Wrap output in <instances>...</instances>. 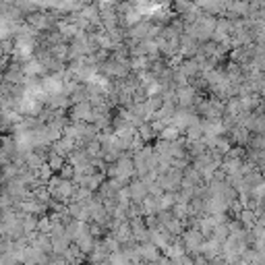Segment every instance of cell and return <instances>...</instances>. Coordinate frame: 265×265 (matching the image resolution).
I'll use <instances>...</instances> for the list:
<instances>
[{
  "label": "cell",
  "mask_w": 265,
  "mask_h": 265,
  "mask_svg": "<svg viewBox=\"0 0 265 265\" xmlns=\"http://www.w3.org/2000/svg\"><path fill=\"white\" fill-rule=\"evenodd\" d=\"M39 226V219L35 215H23V230L25 234H35Z\"/></svg>",
  "instance_id": "cell-16"
},
{
  "label": "cell",
  "mask_w": 265,
  "mask_h": 265,
  "mask_svg": "<svg viewBox=\"0 0 265 265\" xmlns=\"http://www.w3.org/2000/svg\"><path fill=\"white\" fill-rule=\"evenodd\" d=\"M43 71H46V66H43L37 58H29V60L25 62V66H23L25 77H35V75H41Z\"/></svg>",
  "instance_id": "cell-10"
},
{
  "label": "cell",
  "mask_w": 265,
  "mask_h": 265,
  "mask_svg": "<svg viewBox=\"0 0 265 265\" xmlns=\"http://www.w3.org/2000/svg\"><path fill=\"white\" fill-rule=\"evenodd\" d=\"M71 118H73V122H92V118H94V106H92V102L75 104L73 110H71Z\"/></svg>",
  "instance_id": "cell-2"
},
{
  "label": "cell",
  "mask_w": 265,
  "mask_h": 265,
  "mask_svg": "<svg viewBox=\"0 0 265 265\" xmlns=\"http://www.w3.org/2000/svg\"><path fill=\"white\" fill-rule=\"evenodd\" d=\"M160 137H162V141H170V143L181 141V130L176 128V126H166V128L160 132Z\"/></svg>",
  "instance_id": "cell-14"
},
{
  "label": "cell",
  "mask_w": 265,
  "mask_h": 265,
  "mask_svg": "<svg viewBox=\"0 0 265 265\" xmlns=\"http://www.w3.org/2000/svg\"><path fill=\"white\" fill-rule=\"evenodd\" d=\"M52 174H54V170H52V168H50V164L46 162V164H43V166L37 170V179H39L41 183H50V181L54 179Z\"/></svg>",
  "instance_id": "cell-18"
},
{
  "label": "cell",
  "mask_w": 265,
  "mask_h": 265,
  "mask_svg": "<svg viewBox=\"0 0 265 265\" xmlns=\"http://www.w3.org/2000/svg\"><path fill=\"white\" fill-rule=\"evenodd\" d=\"M176 102L185 110H193V104H197L195 98V87L187 85V87H176Z\"/></svg>",
  "instance_id": "cell-3"
},
{
  "label": "cell",
  "mask_w": 265,
  "mask_h": 265,
  "mask_svg": "<svg viewBox=\"0 0 265 265\" xmlns=\"http://www.w3.org/2000/svg\"><path fill=\"white\" fill-rule=\"evenodd\" d=\"M110 263H112V265H130V261L124 257L122 251H120V253H112V255H110Z\"/></svg>",
  "instance_id": "cell-20"
},
{
  "label": "cell",
  "mask_w": 265,
  "mask_h": 265,
  "mask_svg": "<svg viewBox=\"0 0 265 265\" xmlns=\"http://www.w3.org/2000/svg\"><path fill=\"white\" fill-rule=\"evenodd\" d=\"M141 209H143V215H147V217H151V215H158L160 211H162V207H160V199H156V197H147L145 201L141 203Z\"/></svg>",
  "instance_id": "cell-8"
},
{
  "label": "cell",
  "mask_w": 265,
  "mask_h": 265,
  "mask_svg": "<svg viewBox=\"0 0 265 265\" xmlns=\"http://www.w3.org/2000/svg\"><path fill=\"white\" fill-rule=\"evenodd\" d=\"M209 265H215V263H209Z\"/></svg>",
  "instance_id": "cell-22"
},
{
  "label": "cell",
  "mask_w": 265,
  "mask_h": 265,
  "mask_svg": "<svg viewBox=\"0 0 265 265\" xmlns=\"http://www.w3.org/2000/svg\"><path fill=\"white\" fill-rule=\"evenodd\" d=\"M48 164H50V168H52L54 172H60V170L64 168V164H66V162H64V158H60L58 153H54V151H52V156H50Z\"/></svg>",
  "instance_id": "cell-19"
},
{
  "label": "cell",
  "mask_w": 265,
  "mask_h": 265,
  "mask_svg": "<svg viewBox=\"0 0 265 265\" xmlns=\"http://www.w3.org/2000/svg\"><path fill=\"white\" fill-rule=\"evenodd\" d=\"M199 9L207 11L209 17H215V15L226 13V11H228V5H224V3H203V5H199Z\"/></svg>",
  "instance_id": "cell-12"
},
{
  "label": "cell",
  "mask_w": 265,
  "mask_h": 265,
  "mask_svg": "<svg viewBox=\"0 0 265 265\" xmlns=\"http://www.w3.org/2000/svg\"><path fill=\"white\" fill-rule=\"evenodd\" d=\"M230 137H232L234 143H238V145L242 147L245 143H249V130L242 128V126H234V128L230 130Z\"/></svg>",
  "instance_id": "cell-13"
},
{
  "label": "cell",
  "mask_w": 265,
  "mask_h": 265,
  "mask_svg": "<svg viewBox=\"0 0 265 265\" xmlns=\"http://www.w3.org/2000/svg\"><path fill=\"white\" fill-rule=\"evenodd\" d=\"M211 238L213 240H217L219 245H224V242L230 238V232H228V226L226 224H219V226H215V230H213V234H211Z\"/></svg>",
  "instance_id": "cell-15"
},
{
  "label": "cell",
  "mask_w": 265,
  "mask_h": 265,
  "mask_svg": "<svg viewBox=\"0 0 265 265\" xmlns=\"http://www.w3.org/2000/svg\"><path fill=\"white\" fill-rule=\"evenodd\" d=\"M83 257H85V253L77 245H71V249L66 251V255H64V261L69 263V265H81Z\"/></svg>",
  "instance_id": "cell-11"
},
{
  "label": "cell",
  "mask_w": 265,
  "mask_h": 265,
  "mask_svg": "<svg viewBox=\"0 0 265 265\" xmlns=\"http://www.w3.org/2000/svg\"><path fill=\"white\" fill-rule=\"evenodd\" d=\"M222 247H224V245H219L217 240L209 238V240H205V242H203V247H201V255H203L207 261H215L217 257H222Z\"/></svg>",
  "instance_id": "cell-5"
},
{
  "label": "cell",
  "mask_w": 265,
  "mask_h": 265,
  "mask_svg": "<svg viewBox=\"0 0 265 265\" xmlns=\"http://www.w3.org/2000/svg\"><path fill=\"white\" fill-rule=\"evenodd\" d=\"M69 213L73 219L77 222H87V219H92V211L87 205H81V203H71L69 205Z\"/></svg>",
  "instance_id": "cell-7"
},
{
  "label": "cell",
  "mask_w": 265,
  "mask_h": 265,
  "mask_svg": "<svg viewBox=\"0 0 265 265\" xmlns=\"http://www.w3.org/2000/svg\"><path fill=\"white\" fill-rule=\"evenodd\" d=\"M139 137H141L143 141H149L151 137H156V130L151 128V124H143V126L139 128Z\"/></svg>",
  "instance_id": "cell-21"
},
{
  "label": "cell",
  "mask_w": 265,
  "mask_h": 265,
  "mask_svg": "<svg viewBox=\"0 0 265 265\" xmlns=\"http://www.w3.org/2000/svg\"><path fill=\"white\" fill-rule=\"evenodd\" d=\"M183 247H185V245H181V242H172V245L166 249V257L172 259V261L179 259V257H183V255H185V249H183Z\"/></svg>",
  "instance_id": "cell-17"
},
{
  "label": "cell",
  "mask_w": 265,
  "mask_h": 265,
  "mask_svg": "<svg viewBox=\"0 0 265 265\" xmlns=\"http://www.w3.org/2000/svg\"><path fill=\"white\" fill-rule=\"evenodd\" d=\"M128 191H130V197H132V203H143L149 197V187L143 181H132L128 185Z\"/></svg>",
  "instance_id": "cell-4"
},
{
  "label": "cell",
  "mask_w": 265,
  "mask_h": 265,
  "mask_svg": "<svg viewBox=\"0 0 265 265\" xmlns=\"http://www.w3.org/2000/svg\"><path fill=\"white\" fill-rule=\"evenodd\" d=\"M179 69L191 79V77H197L199 73H201V66H199V62L195 60V58H187V60H183L181 64H179Z\"/></svg>",
  "instance_id": "cell-9"
},
{
  "label": "cell",
  "mask_w": 265,
  "mask_h": 265,
  "mask_svg": "<svg viewBox=\"0 0 265 265\" xmlns=\"http://www.w3.org/2000/svg\"><path fill=\"white\" fill-rule=\"evenodd\" d=\"M203 234L199 232L197 228H189V230H185V234H183V245H185V249L191 253V255H197V253H201V247H203Z\"/></svg>",
  "instance_id": "cell-1"
},
{
  "label": "cell",
  "mask_w": 265,
  "mask_h": 265,
  "mask_svg": "<svg viewBox=\"0 0 265 265\" xmlns=\"http://www.w3.org/2000/svg\"><path fill=\"white\" fill-rule=\"evenodd\" d=\"M139 253H141V259L145 263H156L162 255H160V249L153 245V242H145V245H139Z\"/></svg>",
  "instance_id": "cell-6"
}]
</instances>
